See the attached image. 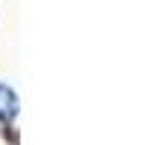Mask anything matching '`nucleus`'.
I'll use <instances>...</instances> for the list:
<instances>
[{"mask_svg": "<svg viewBox=\"0 0 157 145\" xmlns=\"http://www.w3.org/2000/svg\"><path fill=\"white\" fill-rule=\"evenodd\" d=\"M15 116H17V96H15V90H12V87L0 84V122L9 125Z\"/></svg>", "mask_w": 157, "mask_h": 145, "instance_id": "obj_1", "label": "nucleus"}]
</instances>
